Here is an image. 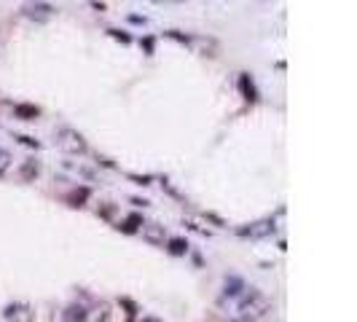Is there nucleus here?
<instances>
[{"label":"nucleus","mask_w":357,"mask_h":322,"mask_svg":"<svg viewBox=\"0 0 357 322\" xmlns=\"http://www.w3.org/2000/svg\"><path fill=\"white\" fill-rule=\"evenodd\" d=\"M239 317H244V320H258V317H263L266 311L271 309V304H269V298H266L263 293H258V290H244L242 293V298H239Z\"/></svg>","instance_id":"nucleus-1"},{"label":"nucleus","mask_w":357,"mask_h":322,"mask_svg":"<svg viewBox=\"0 0 357 322\" xmlns=\"http://www.w3.org/2000/svg\"><path fill=\"white\" fill-rule=\"evenodd\" d=\"M54 140H57V145L65 150V153H70V156H83L89 150L83 134L75 132V129H70V127H59L57 134H54Z\"/></svg>","instance_id":"nucleus-2"},{"label":"nucleus","mask_w":357,"mask_h":322,"mask_svg":"<svg viewBox=\"0 0 357 322\" xmlns=\"http://www.w3.org/2000/svg\"><path fill=\"white\" fill-rule=\"evenodd\" d=\"M274 218H263V220H255V223H247L242 228H236V234L244 236V239H263V236L274 234Z\"/></svg>","instance_id":"nucleus-3"},{"label":"nucleus","mask_w":357,"mask_h":322,"mask_svg":"<svg viewBox=\"0 0 357 322\" xmlns=\"http://www.w3.org/2000/svg\"><path fill=\"white\" fill-rule=\"evenodd\" d=\"M137 234L143 236L148 244H153V247H164V242H167V228L159 225V223H143Z\"/></svg>","instance_id":"nucleus-4"},{"label":"nucleus","mask_w":357,"mask_h":322,"mask_svg":"<svg viewBox=\"0 0 357 322\" xmlns=\"http://www.w3.org/2000/svg\"><path fill=\"white\" fill-rule=\"evenodd\" d=\"M3 320L6 322H32L35 311L30 309L27 304H8L6 309H3Z\"/></svg>","instance_id":"nucleus-5"},{"label":"nucleus","mask_w":357,"mask_h":322,"mask_svg":"<svg viewBox=\"0 0 357 322\" xmlns=\"http://www.w3.org/2000/svg\"><path fill=\"white\" fill-rule=\"evenodd\" d=\"M24 16L32 19V22H49L54 16V6H49V3H27Z\"/></svg>","instance_id":"nucleus-6"},{"label":"nucleus","mask_w":357,"mask_h":322,"mask_svg":"<svg viewBox=\"0 0 357 322\" xmlns=\"http://www.w3.org/2000/svg\"><path fill=\"white\" fill-rule=\"evenodd\" d=\"M16 175H19V180H22V183H35V177L41 175V164H38L35 159H27V161H22V164H19Z\"/></svg>","instance_id":"nucleus-7"},{"label":"nucleus","mask_w":357,"mask_h":322,"mask_svg":"<svg viewBox=\"0 0 357 322\" xmlns=\"http://www.w3.org/2000/svg\"><path fill=\"white\" fill-rule=\"evenodd\" d=\"M145 220H143V215H137V212H132V215H127L124 220H115V228L118 231H124V234H137L140 231V225H143Z\"/></svg>","instance_id":"nucleus-8"},{"label":"nucleus","mask_w":357,"mask_h":322,"mask_svg":"<svg viewBox=\"0 0 357 322\" xmlns=\"http://www.w3.org/2000/svg\"><path fill=\"white\" fill-rule=\"evenodd\" d=\"M164 244H167V250H169V255H188V239H183V236H167V242H164Z\"/></svg>","instance_id":"nucleus-9"},{"label":"nucleus","mask_w":357,"mask_h":322,"mask_svg":"<svg viewBox=\"0 0 357 322\" xmlns=\"http://www.w3.org/2000/svg\"><path fill=\"white\" fill-rule=\"evenodd\" d=\"M89 317V309L83 304H70L65 309V322H86Z\"/></svg>","instance_id":"nucleus-10"},{"label":"nucleus","mask_w":357,"mask_h":322,"mask_svg":"<svg viewBox=\"0 0 357 322\" xmlns=\"http://www.w3.org/2000/svg\"><path fill=\"white\" fill-rule=\"evenodd\" d=\"M97 215L102 220L115 223V220H118V204H113V201H99V204H97Z\"/></svg>","instance_id":"nucleus-11"},{"label":"nucleus","mask_w":357,"mask_h":322,"mask_svg":"<svg viewBox=\"0 0 357 322\" xmlns=\"http://www.w3.org/2000/svg\"><path fill=\"white\" fill-rule=\"evenodd\" d=\"M14 115L22 121H35L41 115V108L38 105H14Z\"/></svg>","instance_id":"nucleus-12"},{"label":"nucleus","mask_w":357,"mask_h":322,"mask_svg":"<svg viewBox=\"0 0 357 322\" xmlns=\"http://www.w3.org/2000/svg\"><path fill=\"white\" fill-rule=\"evenodd\" d=\"M244 282L239 279V276H226V285H223V295H231V298H234V295H242L244 293Z\"/></svg>","instance_id":"nucleus-13"},{"label":"nucleus","mask_w":357,"mask_h":322,"mask_svg":"<svg viewBox=\"0 0 357 322\" xmlns=\"http://www.w3.org/2000/svg\"><path fill=\"white\" fill-rule=\"evenodd\" d=\"M89 199V188H73L70 193H65V201H67L70 207H83V201Z\"/></svg>","instance_id":"nucleus-14"},{"label":"nucleus","mask_w":357,"mask_h":322,"mask_svg":"<svg viewBox=\"0 0 357 322\" xmlns=\"http://www.w3.org/2000/svg\"><path fill=\"white\" fill-rule=\"evenodd\" d=\"M108 317H110V309H108V304H99V309L89 311L86 322H108Z\"/></svg>","instance_id":"nucleus-15"},{"label":"nucleus","mask_w":357,"mask_h":322,"mask_svg":"<svg viewBox=\"0 0 357 322\" xmlns=\"http://www.w3.org/2000/svg\"><path fill=\"white\" fill-rule=\"evenodd\" d=\"M239 86H242V92H244V94H247L244 99H255V89H253V83H250L247 75H242V78H239Z\"/></svg>","instance_id":"nucleus-16"},{"label":"nucleus","mask_w":357,"mask_h":322,"mask_svg":"<svg viewBox=\"0 0 357 322\" xmlns=\"http://www.w3.org/2000/svg\"><path fill=\"white\" fill-rule=\"evenodd\" d=\"M11 153H8V150H3L0 148V175H6L8 172V167H11Z\"/></svg>","instance_id":"nucleus-17"},{"label":"nucleus","mask_w":357,"mask_h":322,"mask_svg":"<svg viewBox=\"0 0 357 322\" xmlns=\"http://www.w3.org/2000/svg\"><path fill=\"white\" fill-rule=\"evenodd\" d=\"M16 140L22 145H27V148H41V143H38V140H32V137H27V134H19Z\"/></svg>","instance_id":"nucleus-18"},{"label":"nucleus","mask_w":357,"mask_h":322,"mask_svg":"<svg viewBox=\"0 0 357 322\" xmlns=\"http://www.w3.org/2000/svg\"><path fill=\"white\" fill-rule=\"evenodd\" d=\"M108 32H110V35H113V38H115V40H121V43H129V40H132V38H129V35H127V32H121V30H108Z\"/></svg>","instance_id":"nucleus-19"},{"label":"nucleus","mask_w":357,"mask_h":322,"mask_svg":"<svg viewBox=\"0 0 357 322\" xmlns=\"http://www.w3.org/2000/svg\"><path fill=\"white\" fill-rule=\"evenodd\" d=\"M132 180H137L140 185H150V177H140V175H129Z\"/></svg>","instance_id":"nucleus-20"},{"label":"nucleus","mask_w":357,"mask_h":322,"mask_svg":"<svg viewBox=\"0 0 357 322\" xmlns=\"http://www.w3.org/2000/svg\"><path fill=\"white\" fill-rule=\"evenodd\" d=\"M132 204H137V207H148L150 201L148 199H132Z\"/></svg>","instance_id":"nucleus-21"},{"label":"nucleus","mask_w":357,"mask_h":322,"mask_svg":"<svg viewBox=\"0 0 357 322\" xmlns=\"http://www.w3.org/2000/svg\"><path fill=\"white\" fill-rule=\"evenodd\" d=\"M140 322H164V320H159V317H143Z\"/></svg>","instance_id":"nucleus-22"},{"label":"nucleus","mask_w":357,"mask_h":322,"mask_svg":"<svg viewBox=\"0 0 357 322\" xmlns=\"http://www.w3.org/2000/svg\"><path fill=\"white\" fill-rule=\"evenodd\" d=\"M228 322H253V320H244V317H234V320H228Z\"/></svg>","instance_id":"nucleus-23"}]
</instances>
